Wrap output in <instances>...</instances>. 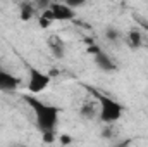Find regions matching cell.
I'll use <instances>...</instances> for the list:
<instances>
[{
    "label": "cell",
    "mask_w": 148,
    "mask_h": 147,
    "mask_svg": "<svg viewBox=\"0 0 148 147\" xmlns=\"http://www.w3.org/2000/svg\"><path fill=\"white\" fill-rule=\"evenodd\" d=\"M127 43H129L133 49H138V47H141V43H143L141 33H140V31H136V30L129 31V35H127Z\"/></svg>",
    "instance_id": "9"
},
{
    "label": "cell",
    "mask_w": 148,
    "mask_h": 147,
    "mask_svg": "<svg viewBox=\"0 0 148 147\" xmlns=\"http://www.w3.org/2000/svg\"><path fill=\"white\" fill-rule=\"evenodd\" d=\"M60 142H62V144H71L73 140H71V137H67V135H60Z\"/></svg>",
    "instance_id": "17"
},
{
    "label": "cell",
    "mask_w": 148,
    "mask_h": 147,
    "mask_svg": "<svg viewBox=\"0 0 148 147\" xmlns=\"http://www.w3.org/2000/svg\"><path fill=\"white\" fill-rule=\"evenodd\" d=\"M105 37H107V40H110V42H115V40H119V31L115 28H107Z\"/></svg>",
    "instance_id": "11"
},
{
    "label": "cell",
    "mask_w": 148,
    "mask_h": 147,
    "mask_svg": "<svg viewBox=\"0 0 148 147\" xmlns=\"http://www.w3.org/2000/svg\"><path fill=\"white\" fill-rule=\"evenodd\" d=\"M50 85V74L43 73L36 68L29 69V83H28V92L29 94H40Z\"/></svg>",
    "instance_id": "3"
},
{
    "label": "cell",
    "mask_w": 148,
    "mask_h": 147,
    "mask_svg": "<svg viewBox=\"0 0 148 147\" xmlns=\"http://www.w3.org/2000/svg\"><path fill=\"white\" fill-rule=\"evenodd\" d=\"M81 114H83V116H86L88 119H91V118L95 116V107H93L91 104H86V106H83V109H81Z\"/></svg>",
    "instance_id": "10"
},
{
    "label": "cell",
    "mask_w": 148,
    "mask_h": 147,
    "mask_svg": "<svg viewBox=\"0 0 148 147\" xmlns=\"http://www.w3.org/2000/svg\"><path fill=\"white\" fill-rule=\"evenodd\" d=\"M17 85H19V80L16 76L0 69V92H14Z\"/></svg>",
    "instance_id": "5"
},
{
    "label": "cell",
    "mask_w": 148,
    "mask_h": 147,
    "mask_svg": "<svg viewBox=\"0 0 148 147\" xmlns=\"http://www.w3.org/2000/svg\"><path fill=\"white\" fill-rule=\"evenodd\" d=\"M47 43H48V47H50L52 54H53L57 59H62V57L66 55V47H64V42L60 40V37L52 35V37H48Z\"/></svg>",
    "instance_id": "6"
},
{
    "label": "cell",
    "mask_w": 148,
    "mask_h": 147,
    "mask_svg": "<svg viewBox=\"0 0 148 147\" xmlns=\"http://www.w3.org/2000/svg\"><path fill=\"white\" fill-rule=\"evenodd\" d=\"M84 2H88V0H66V3H67L69 7H73V9L79 7V5H83Z\"/></svg>",
    "instance_id": "12"
},
{
    "label": "cell",
    "mask_w": 148,
    "mask_h": 147,
    "mask_svg": "<svg viewBox=\"0 0 148 147\" xmlns=\"http://www.w3.org/2000/svg\"><path fill=\"white\" fill-rule=\"evenodd\" d=\"M50 10H52L55 21H71V19H74V9L69 7L66 2H55V3H52Z\"/></svg>",
    "instance_id": "4"
},
{
    "label": "cell",
    "mask_w": 148,
    "mask_h": 147,
    "mask_svg": "<svg viewBox=\"0 0 148 147\" xmlns=\"http://www.w3.org/2000/svg\"><path fill=\"white\" fill-rule=\"evenodd\" d=\"M33 14H35L33 5H31L29 2H24V3L21 5V9H19V17H21V21H29V19L33 17Z\"/></svg>",
    "instance_id": "8"
},
{
    "label": "cell",
    "mask_w": 148,
    "mask_h": 147,
    "mask_svg": "<svg viewBox=\"0 0 148 147\" xmlns=\"http://www.w3.org/2000/svg\"><path fill=\"white\" fill-rule=\"evenodd\" d=\"M57 2H66V0H57Z\"/></svg>",
    "instance_id": "18"
},
{
    "label": "cell",
    "mask_w": 148,
    "mask_h": 147,
    "mask_svg": "<svg viewBox=\"0 0 148 147\" xmlns=\"http://www.w3.org/2000/svg\"><path fill=\"white\" fill-rule=\"evenodd\" d=\"M86 52L91 54V55H97V54L100 52V47H97V45H88V47H86Z\"/></svg>",
    "instance_id": "15"
},
{
    "label": "cell",
    "mask_w": 148,
    "mask_h": 147,
    "mask_svg": "<svg viewBox=\"0 0 148 147\" xmlns=\"http://www.w3.org/2000/svg\"><path fill=\"white\" fill-rule=\"evenodd\" d=\"M50 24H52V19H48L47 16H41V17H40V26H41V28H48Z\"/></svg>",
    "instance_id": "13"
},
{
    "label": "cell",
    "mask_w": 148,
    "mask_h": 147,
    "mask_svg": "<svg viewBox=\"0 0 148 147\" xmlns=\"http://www.w3.org/2000/svg\"><path fill=\"white\" fill-rule=\"evenodd\" d=\"M52 3H50V0H38V7L40 9H48Z\"/></svg>",
    "instance_id": "16"
},
{
    "label": "cell",
    "mask_w": 148,
    "mask_h": 147,
    "mask_svg": "<svg viewBox=\"0 0 148 147\" xmlns=\"http://www.w3.org/2000/svg\"><path fill=\"white\" fill-rule=\"evenodd\" d=\"M95 57V64L102 69V71H107V73H110V71H114L115 69V64H114V61H112L110 57L105 54V52H98L97 55H93Z\"/></svg>",
    "instance_id": "7"
},
{
    "label": "cell",
    "mask_w": 148,
    "mask_h": 147,
    "mask_svg": "<svg viewBox=\"0 0 148 147\" xmlns=\"http://www.w3.org/2000/svg\"><path fill=\"white\" fill-rule=\"evenodd\" d=\"M95 95H97V99L100 102V119L103 123H115L117 119H121L122 106L117 101H114L107 95H102L98 92H95Z\"/></svg>",
    "instance_id": "2"
},
{
    "label": "cell",
    "mask_w": 148,
    "mask_h": 147,
    "mask_svg": "<svg viewBox=\"0 0 148 147\" xmlns=\"http://www.w3.org/2000/svg\"><path fill=\"white\" fill-rule=\"evenodd\" d=\"M41 133H43V142H48V144L53 142V139H55L53 132H41Z\"/></svg>",
    "instance_id": "14"
},
{
    "label": "cell",
    "mask_w": 148,
    "mask_h": 147,
    "mask_svg": "<svg viewBox=\"0 0 148 147\" xmlns=\"http://www.w3.org/2000/svg\"><path fill=\"white\" fill-rule=\"evenodd\" d=\"M24 101L28 102V106L35 111V118H36V125L41 132H53L59 121V107L45 104L41 101H38L36 97H33V94L24 95Z\"/></svg>",
    "instance_id": "1"
}]
</instances>
